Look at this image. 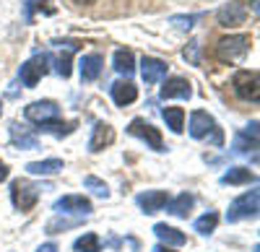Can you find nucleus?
<instances>
[{
  "label": "nucleus",
  "mask_w": 260,
  "mask_h": 252,
  "mask_svg": "<svg viewBox=\"0 0 260 252\" xmlns=\"http://www.w3.org/2000/svg\"><path fill=\"white\" fill-rule=\"evenodd\" d=\"M211 130H216V120H213L208 112H201V110H198V112L190 115V135H192V138L201 140V138H206Z\"/></svg>",
  "instance_id": "nucleus-13"
},
{
  "label": "nucleus",
  "mask_w": 260,
  "mask_h": 252,
  "mask_svg": "<svg viewBox=\"0 0 260 252\" xmlns=\"http://www.w3.org/2000/svg\"><path fill=\"white\" fill-rule=\"evenodd\" d=\"M192 89H190V83L180 76L175 78H167L164 81V86H161V99H190Z\"/></svg>",
  "instance_id": "nucleus-14"
},
{
  "label": "nucleus",
  "mask_w": 260,
  "mask_h": 252,
  "mask_svg": "<svg viewBox=\"0 0 260 252\" xmlns=\"http://www.w3.org/2000/svg\"><path fill=\"white\" fill-rule=\"evenodd\" d=\"M29 174H57L62 172V161L60 159H45V161H31L26 164Z\"/></svg>",
  "instance_id": "nucleus-22"
},
{
  "label": "nucleus",
  "mask_w": 260,
  "mask_h": 252,
  "mask_svg": "<svg viewBox=\"0 0 260 252\" xmlns=\"http://www.w3.org/2000/svg\"><path fill=\"white\" fill-rule=\"evenodd\" d=\"M154 234L161 239V244H167V247H182L185 244V234L180 232V229H175V226H167V224H156L154 226Z\"/></svg>",
  "instance_id": "nucleus-18"
},
{
  "label": "nucleus",
  "mask_w": 260,
  "mask_h": 252,
  "mask_svg": "<svg viewBox=\"0 0 260 252\" xmlns=\"http://www.w3.org/2000/svg\"><path fill=\"white\" fill-rule=\"evenodd\" d=\"M127 133H130V135H136V138H141V140H146V143H148L154 151H164L161 133H159V128H154L151 122H146V120L136 117L133 122L127 125Z\"/></svg>",
  "instance_id": "nucleus-6"
},
{
  "label": "nucleus",
  "mask_w": 260,
  "mask_h": 252,
  "mask_svg": "<svg viewBox=\"0 0 260 252\" xmlns=\"http://www.w3.org/2000/svg\"><path fill=\"white\" fill-rule=\"evenodd\" d=\"M216 18H219V24H221V26L234 29V26L245 24V18H247V8H245L242 0H229V3H224L219 11H216Z\"/></svg>",
  "instance_id": "nucleus-8"
},
{
  "label": "nucleus",
  "mask_w": 260,
  "mask_h": 252,
  "mask_svg": "<svg viewBox=\"0 0 260 252\" xmlns=\"http://www.w3.org/2000/svg\"><path fill=\"white\" fill-rule=\"evenodd\" d=\"M73 3H81V6H86V3H94V0H73Z\"/></svg>",
  "instance_id": "nucleus-36"
},
{
  "label": "nucleus",
  "mask_w": 260,
  "mask_h": 252,
  "mask_svg": "<svg viewBox=\"0 0 260 252\" xmlns=\"http://www.w3.org/2000/svg\"><path fill=\"white\" fill-rule=\"evenodd\" d=\"M151 252H175V249H172V247H167V244H156V247L151 249Z\"/></svg>",
  "instance_id": "nucleus-35"
},
{
  "label": "nucleus",
  "mask_w": 260,
  "mask_h": 252,
  "mask_svg": "<svg viewBox=\"0 0 260 252\" xmlns=\"http://www.w3.org/2000/svg\"><path fill=\"white\" fill-rule=\"evenodd\" d=\"M112 62H115V70L122 73L125 78H130V76H133V70H136V57H133V52H130V50H117L115 57H112Z\"/></svg>",
  "instance_id": "nucleus-20"
},
{
  "label": "nucleus",
  "mask_w": 260,
  "mask_h": 252,
  "mask_svg": "<svg viewBox=\"0 0 260 252\" xmlns=\"http://www.w3.org/2000/svg\"><path fill=\"white\" fill-rule=\"evenodd\" d=\"M216 224H219V213L208 211V213H203L198 221H195V232H198V234H211L216 229Z\"/></svg>",
  "instance_id": "nucleus-28"
},
{
  "label": "nucleus",
  "mask_w": 260,
  "mask_h": 252,
  "mask_svg": "<svg viewBox=\"0 0 260 252\" xmlns=\"http://www.w3.org/2000/svg\"><path fill=\"white\" fill-rule=\"evenodd\" d=\"M198 18H203V13H190V16H172V24H175L177 29H182V31H187V29H192V24Z\"/></svg>",
  "instance_id": "nucleus-30"
},
{
  "label": "nucleus",
  "mask_w": 260,
  "mask_h": 252,
  "mask_svg": "<svg viewBox=\"0 0 260 252\" xmlns=\"http://www.w3.org/2000/svg\"><path fill=\"white\" fill-rule=\"evenodd\" d=\"M192 195L190 193H180L175 200H167V211L172 213V216H180V219H185L187 213H190V208H192Z\"/></svg>",
  "instance_id": "nucleus-21"
},
{
  "label": "nucleus",
  "mask_w": 260,
  "mask_h": 252,
  "mask_svg": "<svg viewBox=\"0 0 260 252\" xmlns=\"http://www.w3.org/2000/svg\"><path fill=\"white\" fill-rule=\"evenodd\" d=\"M11 140L18 149H37V135L29 133L26 128H21L18 122H11Z\"/></svg>",
  "instance_id": "nucleus-19"
},
{
  "label": "nucleus",
  "mask_w": 260,
  "mask_h": 252,
  "mask_svg": "<svg viewBox=\"0 0 260 252\" xmlns=\"http://www.w3.org/2000/svg\"><path fill=\"white\" fill-rule=\"evenodd\" d=\"M257 200H260V193H257V190H250V193L240 195L237 200H232L229 211H226V221L234 224V221H242V219L257 216Z\"/></svg>",
  "instance_id": "nucleus-5"
},
{
  "label": "nucleus",
  "mask_w": 260,
  "mask_h": 252,
  "mask_svg": "<svg viewBox=\"0 0 260 252\" xmlns=\"http://www.w3.org/2000/svg\"><path fill=\"white\" fill-rule=\"evenodd\" d=\"M167 200H169V195L164 190H146V193H141L136 198V203L141 205L143 213H159L161 208L167 205Z\"/></svg>",
  "instance_id": "nucleus-11"
},
{
  "label": "nucleus",
  "mask_w": 260,
  "mask_h": 252,
  "mask_svg": "<svg viewBox=\"0 0 260 252\" xmlns=\"http://www.w3.org/2000/svg\"><path fill=\"white\" fill-rule=\"evenodd\" d=\"M57 213H78V216H89L91 213V200L83 195H65L55 203Z\"/></svg>",
  "instance_id": "nucleus-9"
},
{
  "label": "nucleus",
  "mask_w": 260,
  "mask_h": 252,
  "mask_svg": "<svg viewBox=\"0 0 260 252\" xmlns=\"http://www.w3.org/2000/svg\"><path fill=\"white\" fill-rule=\"evenodd\" d=\"M250 179H255V174L245 166H232V169L221 177V185H247Z\"/></svg>",
  "instance_id": "nucleus-24"
},
{
  "label": "nucleus",
  "mask_w": 260,
  "mask_h": 252,
  "mask_svg": "<svg viewBox=\"0 0 260 252\" xmlns=\"http://www.w3.org/2000/svg\"><path fill=\"white\" fill-rule=\"evenodd\" d=\"M78 224H81V219H65V221L62 219H55V221L47 224V232L50 234H57L60 229H71V226H78Z\"/></svg>",
  "instance_id": "nucleus-31"
},
{
  "label": "nucleus",
  "mask_w": 260,
  "mask_h": 252,
  "mask_svg": "<svg viewBox=\"0 0 260 252\" xmlns=\"http://www.w3.org/2000/svg\"><path fill=\"white\" fill-rule=\"evenodd\" d=\"M112 99H115V104H120V107L133 104L138 99V86L133 81H117V83H112Z\"/></svg>",
  "instance_id": "nucleus-15"
},
{
  "label": "nucleus",
  "mask_w": 260,
  "mask_h": 252,
  "mask_svg": "<svg viewBox=\"0 0 260 252\" xmlns=\"http://www.w3.org/2000/svg\"><path fill=\"white\" fill-rule=\"evenodd\" d=\"M198 47H201V45H198V42H195V39H192L190 45L185 47V60L195 62V65H198Z\"/></svg>",
  "instance_id": "nucleus-32"
},
{
  "label": "nucleus",
  "mask_w": 260,
  "mask_h": 252,
  "mask_svg": "<svg viewBox=\"0 0 260 252\" xmlns=\"http://www.w3.org/2000/svg\"><path fill=\"white\" fill-rule=\"evenodd\" d=\"M78 65H81V81H96L104 68V60H102V55L91 52V55H83Z\"/></svg>",
  "instance_id": "nucleus-16"
},
{
  "label": "nucleus",
  "mask_w": 260,
  "mask_h": 252,
  "mask_svg": "<svg viewBox=\"0 0 260 252\" xmlns=\"http://www.w3.org/2000/svg\"><path fill=\"white\" fill-rule=\"evenodd\" d=\"M0 115H3V107H0Z\"/></svg>",
  "instance_id": "nucleus-37"
},
{
  "label": "nucleus",
  "mask_w": 260,
  "mask_h": 252,
  "mask_svg": "<svg viewBox=\"0 0 260 252\" xmlns=\"http://www.w3.org/2000/svg\"><path fill=\"white\" fill-rule=\"evenodd\" d=\"M161 115H164V122H167V128L172 133H182L185 130V112L180 107H167Z\"/></svg>",
  "instance_id": "nucleus-23"
},
{
  "label": "nucleus",
  "mask_w": 260,
  "mask_h": 252,
  "mask_svg": "<svg viewBox=\"0 0 260 252\" xmlns=\"http://www.w3.org/2000/svg\"><path fill=\"white\" fill-rule=\"evenodd\" d=\"M39 190H47V187H39L29 179H13L11 182V200L18 211H29L39 200Z\"/></svg>",
  "instance_id": "nucleus-1"
},
{
  "label": "nucleus",
  "mask_w": 260,
  "mask_h": 252,
  "mask_svg": "<svg viewBox=\"0 0 260 252\" xmlns=\"http://www.w3.org/2000/svg\"><path fill=\"white\" fill-rule=\"evenodd\" d=\"M26 120L34 122V125H45V122H52L60 117V107L50 99H42V101H31L29 107L24 110Z\"/></svg>",
  "instance_id": "nucleus-7"
},
{
  "label": "nucleus",
  "mask_w": 260,
  "mask_h": 252,
  "mask_svg": "<svg viewBox=\"0 0 260 252\" xmlns=\"http://www.w3.org/2000/svg\"><path fill=\"white\" fill-rule=\"evenodd\" d=\"M34 11H45L47 16L55 13L47 6V0H24V18H26V24H31V21H34Z\"/></svg>",
  "instance_id": "nucleus-26"
},
{
  "label": "nucleus",
  "mask_w": 260,
  "mask_h": 252,
  "mask_svg": "<svg viewBox=\"0 0 260 252\" xmlns=\"http://www.w3.org/2000/svg\"><path fill=\"white\" fill-rule=\"evenodd\" d=\"M257 149V122L252 120L247 128L237 135V140H234V151L237 154H247V151H255Z\"/></svg>",
  "instance_id": "nucleus-17"
},
{
  "label": "nucleus",
  "mask_w": 260,
  "mask_h": 252,
  "mask_svg": "<svg viewBox=\"0 0 260 252\" xmlns=\"http://www.w3.org/2000/svg\"><path fill=\"white\" fill-rule=\"evenodd\" d=\"M83 187H89V190H91L94 195H99V198H107V195H110V187H107L99 177H94V174L83 177Z\"/></svg>",
  "instance_id": "nucleus-29"
},
{
  "label": "nucleus",
  "mask_w": 260,
  "mask_h": 252,
  "mask_svg": "<svg viewBox=\"0 0 260 252\" xmlns=\"http://www.w3.org/2000/svg\"><path fill=\"white\" fill-rule=\"evenodd\" d=\"M250 50V37L247 34H229L224 39H219L216 45V55H219L224 62H234V60H242Z\"/></svg>",
  "instance_id": "nucleus-2"
},
{
  "label": "nucleus",
  "mask_w": 260,
  "mask_h": 252,
  "mask_svg": "<svg viewBox=\"0 0 260 252\" xmlns=\"http://www.w3.org/2000/svg\"><path fill=\"white\" fill-rule=\"evenodd\" d=\"M3 179H8V166L0 161V182H3Z\"/></svg>",
  "instance_id": "nucleus-34"
},
{
  "label": "nucleus",
  "mask_w": 260,
  "mask_h": 252,
  "mask_svg": "<svg viewBox=\"0 0 260 252\" xmlns=\"http://www.w3.org/2000/svg\"><path fill=\"white\" fill-rule=\"evenodd\" d=\"M37 252H57V244H52V242H47V244H42Z\"/></svg>",
  "instance_id": "nucleus-33"
},
{
  "label": "nucleus",
  "mask_w": 260,
  "mask_h": 252,
  "mask_svg": "<svg viewBox=\"0 0 260 252\" xmlns=\"http://www.w3.org/2000/svg\"><path fill=\"white\" fill-rule=\"evenodd\" d=\"M232 89L234 94L245 99V101H257L260 99V78L257 70H237L232 78Z\"/></svg>",
  "instance_id": "nucleus-3"
},
{
  "label": "nucleus",
  "mask_w": 260,
  "mask_h": 252,
  "mask_svg": "<svg viewBox=\"0 0 260 252\" xmlns=\"http://www.w3.org/2000/svg\"><path fill=\"white\" fill-rule=\"evenodd\" d=\"M65 45V50L60 52V57H57V73L62 76V78H68L71 76V55L78 50V42H62Z\"/></svg>",
  "instance_id": "nucleus-25"
},
{
  "label": "nucleus",
  "mask_w": 260,
  "mask_h": 252,
  "mask_svg": "<svg viewBox=\"0 0 260 252\" xmlns=\"http://www.w3.org/2000/svg\"><path fill=\"white\" fill-rule=\"evenodd\" d=\"M112 140H115L112 125L110 122H96L94 125V133H91V140H89V151L91 154H99V151L107 149V146H112Z\"/></svg>",
  "instance_id": "nucleus-10"
},
{
  "label": "nucleus",
  "mask_w": 260,
  "mask_h": 252,
  "mask_svg": "<svg viewBox=\"0 0 260 252\" xmlns=\"http://www.w3.org/2000/svg\"><path fill=\"white\" fill-rule=\"evenodd\" d=\"M50 62H52L50 55H37V57L26 60L24 65H21V70H18L21 83H24V86H29V89H34L37 83H39V78H42V76H47Z\"/></svg>",
  "instance_id": "nucleus-4"
},
{
  "label": "nucleus",
  "mask_w": 260,
  "mask_h": 252,
  "mask_svg": "<svg viewBox=\"0 0 260 252\" xmlns=\"http://www.w3.org/2000/svg\"><path fill=\"white\" fill-rule=\"evenodd\" d=\"M73 247H76V252H99L102 249V242H99L96 234H83V237L76 239Z\"/></svg>",
  "instance_id": "nucleus-27"
},
{
  "label": "nucleus",
  "mask_w": 260,
  "mask_h": 252,
  "mask_svg": "<svg viewBox=\"0 0 260 252\" xmlns=\"http://www.w3.org/2000/svg\"><path fill=\"white\" fill-rule=\"evenodd\" d=\"M141 76H143V81L148 83V86H154V83H159L167 76V62L159 60V57H143Z\"/></svg>",
  "instance_id": "nucleus-12"
}]
</instances>
